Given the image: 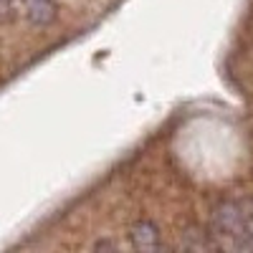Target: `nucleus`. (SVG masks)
Segmentation results:
<instances>
[{
  "instance_id": "1",
  "label": "nucleus",
  "mask_w": 253,
  "mask_h": 253,
  "mask_svg": "<svg viewBox=\"0 0 253 253\" xmlns=\"http://www.w3.org/2000/svg\"><path fill=\"white\" fill-rule=\"evenodd\" d=\"M208 236L218 246L230 248V251H253V241L246 233V223H243V208L241 203H233V200H225L213 210Z\"/></svg>"
},
{
  "instance_id": "2",
  "label": "nucleus",
  "mask_w": 253,
  "mask_h": 253,
  "mask_svg": "<svg viewBox=\"0 0 253 253\" xmlns=\"http://www.w3.org/2000/svg\"><path fill=\"white\" fill-rule=\"evenodd\" d=\"M129 241L137 251H155L160 246V230L152 220H137L129 228Z\"/></svg>"
},
{
  "instance_id": "3",
  "label": "nucleus",
  "mask_w": 253,
  "mask_h": 253,
  "mask_svg": "<svg viewBox=\"0 0 253 253\" xmlns=\"http://www.w3.org/2000/svg\"><path fill=\"white\" fill-rule=\"evenodd\" d=\"M26 13L33 26H48L56 18L53 0H26Z\"/></svg>"
},
{
  "instance_id": "4",
  "label": "nucleus",
  "mask_w": 253,
  "mask_h": 253,
  "mask_svg": "<svg viewBox=\"0 0 253 253\" xmlns=\"http://www.w3.org/2000/svg\"><path fill=\"white\" fill-rule=\"evenodd\" d=\"M241 208H243V223H246V233L251 236V241H253V200H246V203H241Z\"/></svg>"
}]
</instances>
